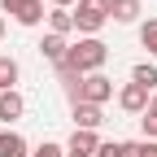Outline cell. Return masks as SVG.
<instances>
[{
  "instance_id": "ba28073f",
  "label": "cell",
  "mask_w": 157,
  "mask_h": 157,
  "mask_svg": "<svg viewBox=\"0 0 157 157\" xmlns=\"http://www.w3.org/2000/svg\"><path fill=\"white\" fill-rule=\"evenodd\" d=\"M39 52H44L52 66H61V61H66V52H70V44H66V35H52V31H48L44 39H39Z\"/></svg>"
},
{
  "instance_id": "8fae6325",
  "label": "cell",
  "mask_w": 157,
  "mask_h": 157,
  "mask_svg": "<svg viewBox=\"0 0 157 157\" xmlns=\"http://www.w3.org/2000/svg\"><path fill=\"white\" fill-rule=\"evenodd\" d=\"M0 157H31V148L17 131H0Z\"/></svg>"
},
{
  "instance_id": "5b68a950",
  "label": "cell",
  "mask_w": 157,
  "mask_h": 157,
  "mask_svg": "<svg viewBox=\"0 0 157 157\" xmlns=\"http://www.w3.org/2000/svg\"><path fill=\"white\" fill-rule=\"evenodd\" d=\"M148 101H153V92H148V87H140V83H127L122 92H118V105H122L127 113H144V109H148Z\"/></svg>"
},
{
  "instance_id": "e0dca14e",
  "label": "cell",
  "mask_w": 157,
  "mask_h": 157,
  "mask_svg": "<svg viewBox=\"0 0 157 157\" xmlns=\"http://www.w3.org/2000/svg\"><path fill=\"white\" fill-rule=\"evenodd\" d=\"M127 157H157V140H127Z\"/></svg>"
},
{
  "instance_id": "9c48e42d",
  "label": "cell",
  "mask_w": 157,
  "mask_h": 157,
  "mask_svg": "<svg viewBox=\"0 0 157 157\" xmlns=\"http://www.w3.org/2000/svg\"><path fill=\"white\" fill-rule=\"evenodd\" d=\"M96 148H101L96 131H74V135H70V144H66V153H78V157H92Z\"/></svg>"
},
{
  "instance_id": "6da1fadb",
  "label": "cell",
  "mask_w": 157,
  "mask_h": 157,
  "mask_svg": "<svg viewBox=\"0 0 157 157\" xmlns=\"http://www.w3.org/2000/svg\"><path fill=\"white\" fill-rule=\"evenodd\" d=\"M109 61V44L105 39H78V44H70V52H66V70H74V74H101V66Z\"/></svg>"
},
{
  "instance_id": "7a4b0ae2",
  "label": "cell",
  "mask_w": 157,
  "mask_h": 157,
  "mask_svg": "<svg viewBox=\"0 0 157 157\" xmlns=\"http://www.w3.org/2000/svg\"><path fill=\"white\" fill-rule=\"evenodd\" d=\"M109 96H113V83L105 74H83L78 87H74V96H70V105H105Z\"/></svg>"
},
{
  "instance_id": "9a60e30c",
  "label": "cell",
  "mask_w": 157,
  "mask_h": 157,
  "mask_svg": "<svg viewBox=\"0 0 157 157\" xmlns=\"http://www.w3.org/2000/svg\"><path fill=\"white\" fill-rule=\"evenodd\" d=\"M140 127H144V140H157V96L148 101V109L140 113Z\"/></svg>"
},
{
  "instance_id": "ac0fdd59",
  "label": "cell",
  "mask_w": 157,
  "mask_h": 157,
  "mask_svg": "<svg viewBox=\"0 0 157 157\" xmlns=\"http://www.w3.org/2000/svg\"><path fill=\"white\" fill-rule=\"evenodd\" d=\"M96 157H127V140H105L96 148Z\"/></svg>"
},
{
  "instance_id": "5bb4252c",
  "label": "cell",
  "mask_w": 157,
  "mask_h": 157,
  "mask_svg": "<svg viewBox=\"0 0 157 157\" xmlns=\"http://www.w3.org/2000/svg\"><path fill=\"white\" fill-rule=\"evenodd\" d=\"M13 83H17V61L0 57V92H13Z\"/></svg>"
},
{
  "instance_id": "2e32d148",
  "label": "cell",
  "mask_w": 157,
  "mask_h": 157,
  "mask_svg": "<svg viewBox=\"0 0 157 157\" xmlns=\"http://www.w3.org/2000/svg\"><path fill=\"white\" fill-rule=\"evenodd\" d=\"M140 44L148 48V57H157V17H148V22L140 26Z\"/></svg>"
},
{
  "instance_id": "52a82bcc",
  "label": "cell",
  "mask_w": 157,
  "mask_h": 157,
  "mask_svg": "<svg viewBox=\"0 0 157 157\" xmlns=\"http://www.w3.org/2000/svg\"><path fill=\"white\" fill-rule=\"evenodd\" d=\"M101 122H105L101 105H74V131H96Z\"/></svg>"
},
{
  "instance_id": "ffe728a7",
  "label": "cell",
  "mask_w": 157,
  "mask_h": 157,
  "mask_svg": "<svg viewBox=\"0 0 157 157\" xmlns=\"http://www.w3.org/2000/svg\"><path fill=\"white\" fill-rule=\"evenodd\" d=\"M52 5H57V9H70V5H74V0H52Z\"/></svg>"
},
{
  "instance_id": "7402d4cb",
  "label": "cell",
  "mask_w": 157,
  "mask_h": 157,
  "mask_svg": "<svg viewBox=\"0 0 157 157\" xmlns=\"http://www.w3.org/2000/svg\"><path fill=\"white\" fill-rule=\"evenodd\" d=\"M66 157H78V153H66Z\"/></svg>"
},
{
  "instance_id": "30bf717a",
  "label": "cell",
  "mask_w": 157,
  "mask_h": 157,
  "mask_svg": "<svg viewBox=\"0 0 157 157\" xmlns=\"http://www.w3.org/2000/svg\"><path fill=\"white\" fill-rule=\"evenodd\" d=\"M109 17L122 22V26H131L135 17H140V0H109Z\"/></svg>"
},
{
  "instance_id": "d6986e66",
  "label": "cell",
  "mask_w": 157,
  "mask_h": 157,
  "mask_svg": "<svg viewBox=\"0 0 157 157\" xmlns=\"http://www.w3.org/2000/svg\"><path fill=\"white\" fill-rule=\"evenodd\" d=\"M31 157H66V148H61V144H39Z\"/></svg>"
},
{
  "instance_id": "44dd1931",
  "label": "cell",
  "mask_w": 157,
  "mask_h": 157,
  "mask_svg": "<svg viewBox=\"0 0 157 157\" xmlns=\"http://www.w3.org/2000/svg\"><path fill=\"white\" fill-rule=\"evenodd\" d=\"M0 39H5V17H0Z\"/></svg>"
},
{
  "instance_id": "277c9868",
  "label": "cell",
  "mask_w": 157,
  "mask_h": 157,
  "mask_svg": "<svg viewBox=\"0 0 157 157\" xmlns=\"http://www.w3.org/2000/svg\"><path fill=\"white\" fill-rule=\"evenodd\" d=\"M0 9L13 13V22H22V26H39V17H44V0H0Z\"/></svg>"
},
{
  "instance_id": "3957f363",
  "label": "cell",
  "mask_w": 157,
  "mask_h": 157,
  "mask_svg": "<svg viewBox=\"0 0 157 157\" xmlns=\"http://www.w3.org/2000/svg\"><path fill=\"white\" fill-rule=\"evenodd\" d=\"M109 22V0H78V13H74V31H83L87 39Z\"/></svg>"
},
{
  "instance_id": "7c38bea8",
  "label": "cell",
  "mask_w": 157,
  "mask_h": 157,
  "mask_svg": "<svg viewBox=\"0 0 157 157\" xmlns=\"http://www.w3.org/2000/svg\"><path fill=\"white\" fill-rule=\"evenodd\" d=\"M48 26H52V35H70L74 31V13L70 9H52L48 13Z\"/></svg>"
},
{
  "instance_id": "4fadbf2b",
  "label": "cell",
  "mask_w": 157,
  "mask_h": 157,
  "mask_svg": "<svg viewBox=\"0 0 157 157\" xmlns=\"http://www.w3.org/2000/svg\"><path fill=\"white\" fill-rule=\"evenodd\" d=\"M131 83H140V87L153 92V87H157V66H153V61H140V66L131 70Z\"/></svg>"
},
{
  "instance_id": "8992f818",
  "label": "cell",
  "mask_w": 157,
  "mask_h": 157,
  "mask_svg": "<svg viewBox=\"0 0 157 157\" xmlns=\"http://www.w3.org/2000/svg\"><path fill=\"white\" fill-rule=\"evenodd\" d=\"M26 113V96L22 92H0V122H17V118Z\"/></svg>"
}]
</instances>
